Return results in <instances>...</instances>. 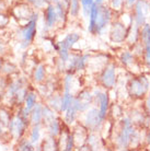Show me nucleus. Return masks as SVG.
Here are the masks:
<instances>
[{
	"mask_svg": "<svg viewBox=\"0 0 150 151\" xmlns=\"http://www.w3.org/2000/svg\"><path fill=\"white\" fill-rule=\"evenodd\" d=\"M93 2L97 6H103V4H105V0H93Z\"/></svg>",
	"mask_w": 150,
	"mask_h": 151,
	"instance_id": "42",
	"label": "nucleus"
},
{
	"mask_svg": "<svg viewBox=\"0 0 150 151\" xmlns=\"http://www.w3.org/2000/svg\"><path fill=\"white\" fill-rule=\"evenodd\" d=\"M120 64L127 69H131L134 68L135 66H138L137 57L133 54L131 50H123V52H120Z\"/></svg>",
	"mask_w": 150,
	"mask_h": 151,
	"instance_id": "15",
	"label": "nucleus"
},
{
	"mask_svg": "<svg viewBox=\"0 0 150 151\" xmlns=\"http://www.w3.org/2000/svg\"><path fill=\"white\" fill-rule=\"evenodd\" d=\"M90 59V55L89 54H80L78 56V60H77V67H76V72L82 71L87 68L88 63Z\"/></svg>",
	"mask_w": 150,
	"mask_h": 151,
	"instance_id": "32",
	"label": "nucleus"
},
{
	"mask_svg": "<svg viewBox=\"0 0 150 151\" xmlns=\"http://www.w3.org/2000/svg\"><path fill=\"white\" fill-rule=\"evenodd\" d=\"M12 115L13 114L10 113L9 109H7L6 106H0V124L2 125L4 127H6V128L9 127Z\"/></svg>",
	"mask_w": 150,
	"mask_h": 151,
	"instance_id": "27",
	"label": "nucleus"
},
{
	"mask_svg": "<svg viewBox=\"0 0 150 151\" xmlns=\"http://www.w3.org/2000/svg\"><path fill=\"white\" fill-rule=\"evenodd\" d=\"M10 15L19 22L38 20V12L25 0H18L10 9Z\"/></svg>",
	"mask_w": 150,
	"mask_h": 151,
	"instance_id": "3",
	"label": "nucleus"
},
{
	"mask_svg": "<svg viewBox=\"0 0 150 151\" xmlns=\"http://www.w3.org/2000/svg\"><path fill=\"white\" fill-rule=\"evenodd\" d=\"M75 95L72 94L71 92H64L63 96H61V106H60V113H64L65 111L67 110L69 105L74 101Z\"/></svg>",
	"mask_w": 150,
	"mask_h": 151,
	"instance_id": "30",
	"label": "nucleus"
},
{
	"mask_svg": "<svg viewBox=\"0 0 150 151\" xmlns=\"http://www.w3.org/2000/svg\"><path fill=\"white\" fill-rule=\"evenodd\" d=\"M133 18L139 27H144L148 22L150 17V1L149 0H137L133 8Z\"/></svg>",
	"mask_w": 150,
	"mask_h": 151,
	"instance_id": "10",
	"label": "nucleus"
},
{
	"mask_svg": "<svg viewBox=\"0 0 150 151\" xmlns=\"http://www.w3.org/2000/svg\"><path fill=\"white\" fill-rule=\"evenodd\" d=\"M64 123L68 126H72V125L75 124L76 121H77V117H78V114L79 112L77 111L76 109L75 104H74V101L72 103L69 105L67 110L64 112Z\"/></svg>",
	"mask_w": 150,
	"mask_h": 151,
	"instance_id": "18",
	"label": "nucleus"
},
{
	"mask_svg": "<svg viewBox=\"0 0 150 151\" xmlns=\"http://www.w3.org/2000/svg\"><path fill=\"white\" fill-rule=\"evenodd\" d=\"M4 59L2 58V56H0V76H1V69H2V65H4Z\"/></svg>",
	"mask_w": 150,
	"mask_h": 151,
	"instance_id": "44",
	"label": "nucleus"
},
{
	"mask_svg": "<svg viewBox=\"0 0 150 151\" xmlns=\"http://www.w3.org/2000/svg\"><path fill=\"white\" fill-rule=\"evenodd\" d=\"M140 41L144 45V61L150 70V23L147 22L140 27Z\"/></svg>",
	"mask_w": 150,
	"mask_h": 151,
	"instance_id": "14",
	"label": "nucleus"
},
{
	"mask_svg": "<svg viewBox=\"0 0 150 151\" xmlns=\"http://www.w3.org/2000/svg\"><path fill=\"white\" fill-rule=\"evenodd\" d=\"M120 109H122L118 104H114V105L112 106V110H120ZM117 112V111H116ZM120 117H123V110H120V113H116V115H115V118H120Z\"/></svg>",
	"mask_w": 150,
	"mask_h": 151,
	"instance_id": "40",
	"label": "nucleus"
},
{
	"mask_svg": "<svg viewBox=\"0 0 150 151\" xmlns=\"http://www.w3.org/2000/svg\"><path fill=\"white\" fill-rule=\"evenodd\" d=\"M32 78L35 83H43L46 79V67L44 64L38 65L33 69L32 72Z\"/></svg>",
	"mask_w": 150,
	"mask_h": 151,
	"instance_id": "20",
	"label": "nucleus"
},
{
	"mask_svg": "<svg viewBox=\"0 0 150 151\" xmlns=\"http://www.w3.org/2000/svg\"><path fill=\"white\" fill-rule=\"evenodd\" d=\"M144 100H145V107H146L147 117H148V121L150 123V92L147 94V96Z\"/></svg>",
	"mask_w": 150,
	"mask_h": 151,
	"instance_id": "39",
	"label": "nucleus"
},
{
	"mask_svg": "<svg viewBox=\"0 0 150 151\" xmlns=\"http://www.w3.org/2000/svg\"><path fill=\"white\" fill-rule=\"evenodd\" d=\"M38 34V20H30L17 32V37L21 48H27Z\"/></svg>",
	"mask_w": 150,
	"mask_h": 151,
	"instance_id": "5",
	"label": "nucleus"
},
{
	"mask_svg": "<svg viewBox=\"0 0 150 151\" xmlns=\"http://www.w3.org/2000/svg\"><path fill=\"white\" fill-rule=\"evenodd\" d=\"M1 81H2V78H1V79H0V87H1Z\"/></svg>",
	"mask_w": 150,
	"mask_h": 151,
	"instance_id": "45",
	"label": "nucleus"
},
{
	"mask_svg": "<svg viewBox=\"0 0 150 151\" xmlns=\"http://www.w3.org/2000/svg\"><path fill=\"white\" fill-rule=\"evenodd\" d=\"M80 38H81V35L79 34V33H77V32H72V33H69V34L66 35V36L64 37V40L60 42H61L67 48L71 49L72 47L80 41Z\"/></svg>",
	"mask_w": 150,
	"mask_h": 151,
	"instance_id": "22",
	"label": "nucleus"
},
{
	"mask_svg": "<svg viewBox=\"0 0 150 151\" xmlns=\"http://www.w3.org/2000/svg\"><path fill=\"white\" fill-rule=\"evenodd\" d=\"M149 79H150V78H149ZM149 92H150V90H149Z\"/></svg>",
	"mask_w": 150,
	"mask_h": 151,
	"instance_id": "46",
	"label": "nucleus"
},
{
	"mask_svg": "<svg viewBox=\"0 0 150 151\" xmlns=\"http://www.w3.org/2000/svg\"><path fill=\"white\" fill-rule=\"evenodd\" d=\"M100 83L105 90H112L117 86L116 65L114 63H107L100 73Z\"/></svg>",
	"mask_w": 150,
	"mask_h": 151,
	"instance_id": "7",
	"label": "nucleus"
},
{
	"mask_svg": "<svg viewBox=\"0 0 150 151\" xmlns=\"http://www.w3.org/2000/svg\"><path fill=\"white\" fill-rule=\"evenodd\" d=\"M18 150L22 151H32L34 150V144L31 142L30 139H26V138H21L18 140V146H17Z\"/></svg>",
	"mask_w": 150,
	"mask_h": 151,
	"instance_id": "33",
	"label": "nucleus"
},
{
	"mask_svg": "<svg viewBox=\"0 0 150 151\" xmlns=\"http://www.w3.org/2000/svg\"><path fill=\"white\" fill-rule=\"evenodd\" d=\"M137 126L131 122L129 116L122 117L120 122V128L116 132L114 139V147L117 150H127L131 145V136Z\"/></svg>",
	"mask_w": 150,
	"mask_h": 151,
	"instance_id": "1",
	"label": "nucleus"
},
{
	"mask_svg": "<svg viewBox=\"0 0 150 151\" xmlns=\"http://www.w3.org/2000/svg\"><path fill=\"white\" fill-rule=\"evenodd\" d=\"M18 72V68L10 60H4L2 65V69H1V75L4 76H12L13 73Z\"/></svg>",
	"mask_w": 150,
	"mask_h": 151,
	"instance_id": "31",
	"label": "nucleus"
},
{
	"mask_svg": "<svg viewBox=\"0 0 150 151\" xmlns=\"http://www.w3.org/2000/svg\"><path fill=\"white\" fill-rule=\"evenodd\" d=\"M9 52V46L4 35L0 34V56H4Z\"/></svg>",
	"mask_w": 150,
	"mask_h": 151,
	"instance_id": "37",
	"label": "nucleus"
},
{
	"mask_svg": "<svg viewBox=\"0 0 150 151\" xmlns=\"http://www.w3.org/2000/svg\"><path fill=\"white\" fill-rule=\"evenodd\" d=\"M10 19H11L10 14H7L4 12H0V30L6 29L10 24Z\"/></svg>",
	"mask_w": 150,
	"mask_h": 151,
	"instance_id": "36",
	"label": "nucleus"
},
{
	"mask_svg": "<svg viewBox=\"0 0 150 151\" xmlns=\"http://www.w3.org/2000/svg\"><path fill=\"white\" fill-rule=\"evenodd\" d=\"M61 96L58 93H52L47 96V105H49L57 113H60V106H61Z\"/></svg>",
	"mask_w": 150,
	"mask_h": 151,
	"instance_id": "21",
	"label": "nucleus"
},
{
	"mask_svg": "<svg viewBox=\"0 0 150 151\" xmlns=\"http://www.w3.org/2000/svg\"><path fill=\"white\" fill-rule=\"evenodd\" d=\"M41 148L43 150H59L57 138L48 137L46 139H43L41 144Z\"/></svg>",
	"mask_w": 150,
	"mask_h": 151,
	"instance_id": "28",
	"label": "nucleus"
},
{
	"mask_svg": "<svg viewBox=\"0 0 150 151\" xmlns=\"http://www.w3.org/2000/svg\"><path fill=\"white\" fill-rule=\"evenodd\" d=\"M57 112L54 111L49 105L43 104V124H48L49 122L57 118Z\"/></svg>",
	"mask_w": 150,
	"mask_h": 151,
	"instance_id": "24",
	"label": "nucleus"
},
{
	"mask_svg": "<svg viewBox=\"0 0 150 151\" xmlns=\"http://www.w3.org/2000/svg\"><path fill=\"white\" fill-rule=\"evenodd\" d=\"M127 93L135 100L145 99L150 90V79L146 75H138L129 78L126 86Z\"/></svg>",
	"mask_w": 150,
	"mask_h": 151,
	"instance_id": "2",
	"label": "nucleus"
},
{
	"mask_svg": "<svg viewBox=\"0 0 150 151\" xmlns=\"http://www.w3.org/2000/svg\"><path fill=\"white\" fill-rule=\"evenodd\" d=\"M25 1H27L30 4H32V7L35 10H43L47 4H50L49 0H25Z\"/></svg>",
	"mask_w": 150,
	"mask_h": 151,
	"instance_id": "35",
	"label": "nucleus"
},
{
	"mask_svg": "<svg viewBox=\"0 0 150 151\" xmlns=\"http://www.w3.org/2000/svg\"><path fill=\"white\" fill-rule=\"evenodd\" d=\"M102 139L100 135H98V132H89L88 138H87V144L90 146L91 150H100L102 146Z\"/></svg>",
	"mask_w": 150,
	"mask_h": 151,
	"instance_id": "19",
	"label": "nucleus"
},
{
	"mask_svg": "<svg viewBox=\"0 0 150 151\" xmlns=\"http://www.w3.org/2000/svg\"><path fill=\"white\" fill-rule=\"evenodd\" d=\"M146 142L148 146H150V130L146 134Z\"/></svg>",
	"mask_w": 150,
	"mask_h": 151,
	"instance_id": "43",
	"label": "nucleus"
},
{
	"mask_svg": "<svg viewBox=\"0 0 150 151\" xmlns=\"http://www.w3.org/2000/svg\"><path fill=\"white\" fill-rule=\"evenodd\" d=\"M103 123L104 122L101 119L100 111L97 106L90 107L89 110L84 112L82 124L89 129V132H101Z\"/></svg>",
	"mask_w": 150,
	"mask_h": 151,
	"instance_id": "11",
	"label": "nucleus"
},
{
	"mask_svg": "<svg viewBox=\"0 0 150 151\" xmlns=\"http://www.w3.org/2000/svg\"><path fill=\"white\" fill-rule=\"evenodd\" d=\"M81 4V12L84 18H89L90 14V9L93 4V0H80Z\"/></svg>",
	"mask_w": 150,
	"mask_h": 151,
	"instance_id": "34",
	"label": "nucleus"
},
{
	"mask_svg": "<svg viewBox=\"0 0 150 151\" xmlns=\"http://www.w3.org/2000/svg\"><path fill=\"white\" fill-rule=\"evenodd\" d=\"M68 2V15L71 18H77L81 11L80 0H67Z\"/></svg>",
	"mask_w": 150,
	"mask_h": 151,
	"instance_id": "23",
	"label": "nucleus"
},
{
	"mask_svg": "<svg viewBox=\"0 0 150 151\" xmlns=\"http://www.w3.org/2000/svg\"><path fill=\"white\" fill-rule=\"evenodd\" d=\"M76 148V142H75V137L72 135V132H70L69 136H68L67 142H66V147H65V151H71Z\"/></svg>",
	"mask_w": 150,
	"mask_h": 151,
	"instance_id": "38",
	"label": "nucleus"
},
{
	"mask_svg": "<svg viewBox=\"0 0 150 151\" xmlns=\"http://www.w3.org/2000/svg\"><path fill=\"white\" fill-rule=\"evenodd\" d=\"M128 27L124 21L117 19L113 20L111 23V29H110V40L114 44H123L127 40L128 35Z\"/></svg>",
	"mask_w": 150,
	"mask_h": 151,
	"instance_id": "8",
	"label": "nucleus"
},
{
	"mask_svg": "<svg viewBox=\"0 0 150 151\" xmlns=\"http://www.w3.org/2000/svg\"><path fill=\"white\" fill-rule=\"evenodd\" d=\"M31 126L29 118H26L20 113V111H18L15 114L12 115V118L10 121L8 130L10 132V136L12 139L19 140L23 138V136L25 135L26 130L29 129Z\"/></svg>",
	"mask_w": 150,
	"mask_h": 151,
	"instance_id": "4",
	"label": "nucleus"
},
{
	"mask_svg": "<svg viewBox=\"0 0 150 151\" xmlns=\"http://www.w3.org/2000/svg\"><path fill=\"white\" fill-rule=\"evenodd\" d=\"M38 94L33 90H30L29 91V93L26 95L25 98V101H24V104L23 105L25 106L27 110H32L35 104L38 103Z\"/></svg>",
	"mask_w": 150,
	"mask_h": 151,
	"instance_id": "29",
	"label": "nucleus"
},
{
	"mask_svg": "<svg viewBox=\"0 0 150 151\" xmlns=\"http://www.w3.org/2000/svg\"><path fill=\"white\" fill-rule=\"evenodd\" d=\"M31 126L32 125L43 124V104L42 103H36L35 106L31 110L30 117H29Z\"/></svg>",
	"mask_w": 150,
	"mask_h": 151,
	"instance_id": "16",
	"label": "nucleus"
},
{
	"mask_svg": "<svg viewBox=\"0 0 150 151\" xmlns=\"http://www.w3.org/2000/svg\"><path fill=\"white\" fill-rule=\"evenodd\" d=\"M6 8H7L6 0H0V12H4V11H6Z\"/></svg>",
	"mask_w": 150,
	"mask_h": 151,
	"instance_id": "41",
	"label": "nucleus"
},
{
	"mask_svg": "<svg viewBox=\"0 0 150 151\" xmlns=\"http://www.w3.org/2000/svg\"><path fill=\"white\" fill-rule=\"evenodd\" d=\"M97 13H98V6L94 4L90 9V14H89V24H88V32L90 34L94 35V27H95V19H97Z\"/></svg>",
	"mask_w": 150,
	"mask_h": 151,
	"instance_id": "26",
	"label": "nucleus"
},
{
	"mask_svg": "<svg viewBox=\"0 0 150 151\" xmlns=\"http://www.w3.org/2000/svg\"><path fill=\"white\" fill-rule=\"evenodd\" d=\"M46 129H47V134L49 137H54V138H58L60 132L63 129L64 126V122L61 123L59 121V118L57 117L55 119H53L52 122H49L48 124H46Z\"/></svg>",
	"mask_w": 150,
	"mask_h": 151,
	"instance_id": "17",
	"label": "nucleus"
},
{
	"mask_svg": "<svg viewBox=\"0 0 150 151\" xmlns=\"http://www.w3.org/2000/svg\"><path fill=\"white\" fill-rule=\"evenodd\" d=\"M113 11L110 6L103 4L98 6V13L95 19V27H94V35H102L105 30L111 25L113 21Z\"/></svg>",
	"mask_w": 150,
	"mask_h": 151,
	"instance_id": "6",
	"label": "nucleus"
},
{
	"mask_svg": "<svg viewBox=\"0 0 150 151\" xmlns=\"http://www.w3.org/2000/svg\"><path fill=\"white\" fill-rule=\"evenodd\" d=\"M43 19H44V29L46 31L52 30L57 24H59V19L55 8V4L50 2L43 9Z\"/></svg>",
	"mask_w": 150,
	"mask_h": 151,
	"instance_id": "13",
	"label": "nucleus"
},
{
	"mask_svg": "<svg viewBox=\"0 0 150 151\" xmlns=\"http://www.w3.org/2000/svg\"><path fill=\"white\" fill-rule=\"evenodd\" d=\"M41 130H42V124L32 125V126H31L29 139L31 140L32 144L36 145L41 141Z\"/></svg>",
	"mask_w": 150,
	"mask_h": 151,
	"instance_id": "25",
	"label": "nucleus"
},
{
	"mask_svg": "<svg viewBox=\"0 0 150 151\" xmlns=\"http://www.w3.org/2000/svg\"><path fill=\"white\" fill-rule=\"evenodd\" d=\"M93 94V103L98 105V109L100 111V116L103 122H105L106 117L110 113V107H111V99H110L107 90H101V89H95Z\"/></svg>",
	"mask_w": 150,
	"mask_h": 151,
	"instance_id": "9",
	"label": "nucleus"
},
{
	"mask_svg": "<svg viewBox=\"0 0 150 151\" xmlns=\"http://www.w3.org/2000/svg\"><path fill=\"white\" fill-rule=\"evenodd\" d=\"M93 103V94L88 89L79 91L78 94L74 98V104L79 113H84L91 107Z\"/></svg>",
	"mask_w": 150,
	"mask_h": 151,
	"instance_id": "12",
	"label": "nucleus"
}]
</instances>
